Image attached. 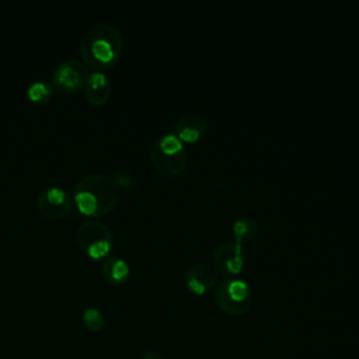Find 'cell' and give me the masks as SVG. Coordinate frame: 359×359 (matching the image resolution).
<instances>
[{
  "label": "cell",
  "instance_id": "6da1fadb",
  "mask_svg": "<svg viewBox=\"0 0 359 359\" xmlns=\"http://www.w3.org/2000/svg\"><path fill=\"white\" fill-rule=\"evenodd\" d=\"M123 48L122 34L119 29L108 22L93 25L81 38L80 55L87 66L95 70L114 66Z\"/></svg>",
  "mask_w": 359,
  "mask_h": 359
},
{
  "label": "cell",
  "instance_id": "7a4b0ae2",
  "mask_svg": "<svg viewBox=\"0 0 359 359\" xmlns=\"http://www.w3.org/2000/svg\"><path fill=\"white\" fill-rule=\"evenodd\" d=\"M118 192L119 187L114 177L93 172L77 182L74 201L84 215H105L115 206Z\"/></svg>",
  "mask_w": 359,
  "mask_h": 359
},
{
  "label": "cell",
  "instance_id": "3957f363",
  "mask_svg": "<svg viewBox=\"0 0 359 359\" xmlns=\"http://www.w3.org/2000/svg\"><path fill=\"white\" fill-rule=\"evenodd\" d=\"M151 161L165 175L180 174L187 164V151L175 133L163 135L151 149Z\"/></svg>",
  "mask_w": 359,
  "mask_h": 359
},
{
  "label": "cell",
  "instance_id": "277c9868",
  "mask_svg": "<svg viewBox=\"0 0 359 359\" xmlns=\"http://www.w3.org/2000/svg\"><path fill=\"white\" fill-rule=\"evenodd\" d=\"M216 304L230 316H241L248 311L252 303V293L243 279L230 278L219 283L216 289Z\"/></svg>",
  "mask_w": 359,
  "mask_h": 359
},
{
  "label": "cell",
  "instance_id": "5b68a950",
  "mask_svg": "<svg viewBox=\"0 0 359 359\" xmlns=\"http://www.w3.org/2000/svg\"><path fill=\"white\" fill-rule=\"evenodd\" d=\"M79 245L93 258H100L108 254L112 237L109 229L97 220H86L77 227Z\"/></svg>",
  "mask_w": 359,
  "mask_h": 359
},
{
  "label": "cell",
  "instance_id": "8992f818",
  "mask_svg": "<svg viewBox=\"0 0 359 359\" xmlns=\"http://www.w3.org/2000/svg\"><path fill=\"white\" fill-rule=\"evenodd\" d=\"M88 76L90 70L86 63L79 59H67L55 67L52 81L57 90L74 93L86 86Z\"/></svg>",
  "mask_w": 359,
  "mask_h": 359
},
{
  "label": "cell",
  "instance_id": "52a82bcc",
  "mask_svg": "<svg viewBox=\"0 0 359 359\" xmlns=\"http://www.w3.org/2000/svg\"><path fill=\"white\" fill-rule=\"evenodd\" d=\"M244 264V252L240 241H226L219 245L213 254V265L216 272L222 275H236Z\"/></svg>",
  "mask_w": 359,
  "mask_h": 359
},
{
  "label": "cell",
  "instance_id": "ba28073f",
  "mask_svg": "<svg viewBox=\"0 0 359 359\" xmlns=\"http://www.w3.org/2000/svg\"><path fill=\"white\" fill-rule=\"evenodd\" d=\"M39 210L49 217H60L70 209V199L60 187H50L41 192L36 202Z\"/></svg>",
  "mask_w": 359,
  "mask_h": 359
},
{
  "label": "cell",
  "instance_id": "9c48e42d",
  "mask_svg": "<svg viewBox=\"0 0 359 359\" xmlns=\"http://www.w3.org/2000/svg\"><path fill=\"white\" fill-rule=\"evenodd\" d=\"M217 280V272L215 268L205 262H198L192 265L185 273V283L188 289L195 294H205Z\"/></svg>",
  "mask_w": 359,
  "mask_h": 359
},
{
  "label": "cell",
  "instance_id": "30bf717a",
  "mask_svg": "<svg viewBox=\"0 0 359 359\" xmlns=\"http://www.w3.org/2000/svg\"><path fill=\"white\" fill-rule=\"evenodd\" d=\"M206 128L208 123L201 115L185 114L175 122L174 133L181 142H195L205 133Z\"/></svg>",
  "mask_w": 359,
  "mask_h": 359
},
{
  "label": "cell",
  "instance_id": "8fae6325",
  "mask_svg": "<svg viewBox=\"0 0 359 359\" xmlns=\"http://www.w3.org/2000/svg\"><path fill=\"white\" fill-rule=\"evenodd\" d=\"M111 83L107 77V74L101 70H94L90 73L87 83L84 86L86 90V97L88 102L94 105H101L104 104L108 97L111 95Z\"/></svg>",
  "mask_w": 359,
  "mask_h": 359
},
{
  "label": "cell",
  "instance_id": "7c38bea8",
  "mask_svg": "<svg viewBox=\"0 0 359 359\" xmlns=\"http://www.w3.org/2000/svg\"><path fill=\"white\" fill-rule=\"evenodd\" d=\"M102 275L111 283H122L129 275V265L119 257H108L102 264Z\"/></svg>",
  "mask_w": 359,
  "mask_h": 359
},
{
  "label": "cell",
  "instance_id": "4fadbf2b",
  "mask_svg": "<svg viewBox=\"0 0 359 359\" xmlns=\"http://www.w3.org/2000/svg\"><path fill=\"white\" fill-rule=\"evenodd\" d=\"M27 95L29 100H32L35 102H43L50 98L52 88L48 83H45L42 80H36V81L31 83L29 87L27 88Z\"/></svg>",
  "mask_w": 359,
  "mask_h": 359
},
{
  "label": "cell",
  "instance_id": "5bb4252c",
  "mask_svg": "<svg viewBox=\"0 0 359 359\" xmlns=\"http://www.w3.org/2000/svg\"><path fill=\"white\" fill-rule=\"evenodd\" d=\"M83 323L90 331H100L104 325V317L102 313L95 307H88L83 313Z\"/></svg>",
  "mask_w": 359,
  "mask_h": 359
},
{
  "label": "cell",
  "instance_id": "9a60e30c",
  "mask_svg": "<svg viewBox=\"0 0 359 359\" xmlns=\"http://www.w3.org/2000/svg\"><path fill=\"white\" fill-rule=\"evenodd\" d=\"M251 231H252V223L248 222V220H244V219L237 220V222L234 223V226H233V233H234V236H236V241H240V243H241L244 238L250 237Z\"/></svg>",
  "mask_w": 359,
  "mask_h": 359
},
{
  "label": "cell",
  "instance_id": "2e32d148",
  "mask_svg": "<svg viewBox=\"0 0 359 359\" xmlns=\"http://www.w3.org/2000/svg\"><path fill=\"white\" fill-rule=\"evenodd\" d=\"M114 180H115V182H116V185H118L119 188H129V187L133 184L132 177H129L126 172H122V171L115 172Z\"/></svg>",
  "mask_w": 359,
  "mask_h": 359
},
{
  "label": "cell",
  "instance_id": "e0dca14e",
  "mask_svg": "<svg viewBox=\"0 0 359 359\" xmlns=\"http://www.w3.org/2000/svg\"><path fill=\"white\" fill-rule=\"evenodd\" d=\"M143 359H163V356L156 351H147L143 353Z\"/></svg>",
  "mask_w": 359,
  "mask_h": 359
}]
</instances>
